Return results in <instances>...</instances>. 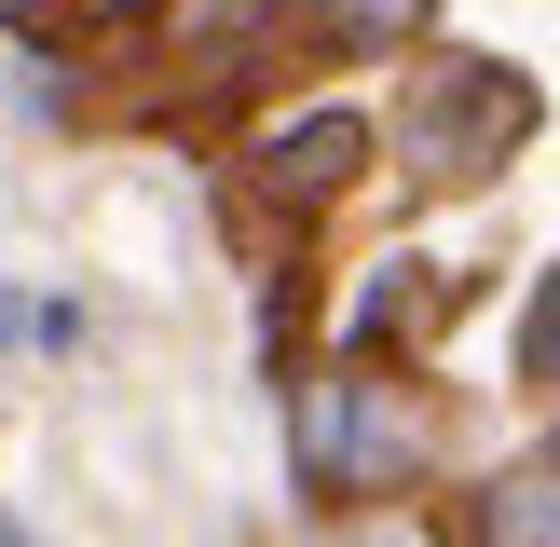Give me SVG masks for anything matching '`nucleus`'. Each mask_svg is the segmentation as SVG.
I'll return each mask as SVG.
<instances>
[{
	"mask_svg": "<svg viewBox=\"0 0 560 547\" xmlns=\"http://www.w3.org/2000/svg\"><path fill=\"white\" fill-rule=\"evenodd\" d=\"M520 137H534V82L492 69V55H438V69L410 82V109H397V164H410V178H438V191L492 178Z\"/></svg>",
	"mask_w": 560,
	"mask_h": 547,
	"instance_id": "nucleus-1",
	"label": "nucleus"
},
{
	"mask_svg": "<svg viewBox=\"0 0 560 547\" xmlns=\"http://www.w3.org/2000/svg\"><path fill=\"white\" fill-rule=\"evenodd\" d=\"M410 465H424V410H410V383L328 370L315 397H301V479H315V492H410Z\"/></svg>",
	"mask_w": 560,
	"mask_h": 547,
	"instance_id": "nucleus-2",
	"label": "nucleus"
},
{
	"mask_svg": "<svg viewBox=\"0 0 560 547\" xmlns=\"http://www.w3.org/2000/svg\"><path fill=\"white\" fill-rule=\"evenodd\" d=\"M355 164H370V124H355V109H301V124H273L260 137V206H328V191L355 178Z\"/></svg>",
	"mask_w": 560,
	"mask_h": 547,
	"instance_id": "nucleus-3",
	"label": "nucleus"
},
{
	"mask_svg": "<svg viewBox=\"0 0 560 547\" xmlns=\"http://www.w3.org/2000/svg\"><path fill=\"white\" fill-rule=\"evenodd\" d=\"M479 547H560V452H520L479 479V520H465Z\"/></svg>",
	"mask_w": 560,
	"mask_h": 547,
	"instance_id": "nucleus-4",
	"label": "nucleus"
},
{
	"mask_svg": "<svg viewBox=\"0 0 560 547\" xmlns=\"http://www.w3.org/2000/svg\"><path fill=\"white\" fill-rule=\"evenodd\" d=\"M315 42H342V55H410L438 27V0H288Z\"/></svg>",
	"mask_w": 560,
	"mask_h": 547,
	"instance_id": "nucleus-5",
	"label": "nucleus"
},
{
	"mask_svg": "<svg viewBox=\"0 0 560 547\" xmlns=\"http://www.w3.org/2000/svg\"><path fill=\"white\" fill-rule=\"evenodd\" d=\"M438 315V288H424V260H383L370 288H355V342H397V328H424Z\"/></svg>",
	"mask_w": 560,
	"mask_h": 547,
	"instance_id": "nucleus-6",
	"label": "nucleus"
},
{
	"mask_svg": "<svg viewBox=\"0 0 560 547\" xmlns=\"http://www.w3.org/2000/svg\"><path fill=\"white\" fill-rule=\"evenodd\" d=\"M520 383H560V260H547V288L520 301Z\"/></svg>",
	"mask_w": 560,
	"mask_h": 547,
	"instance_id": "nucleus-7",
	"label": "nucleus"
},
{
	"mask_svg": "<svg viewBox=\"0 0 560 547\" xmlns=\"http://www.w3.org/2000/svg\"><path fill=\"white\" fill-rule=\"evenodd\" d=\"M0 547H42V534H27V520H14V507H0Z\"/></svg>",
	"mask_w": 560,
	"mask_h": 547,
	"instance_id": "nucleus-8",
	"label": "nucleus"
},
{
	"mask_svg": "<svg viewBox=\"0 0 560 547\" xmlns=\"http://www.w3.org/2000/svg\"><path fill=\"white\" fill-rule=\"evenodd\" d=\"M0 14H27V27H42V14H55V0H0Z\"/></svg>",
	"mask_w": 560,
	"mask_h": 547,
	"instance_id": "nucleus-9",
	"label": "nucleus"
}]
</instances>
